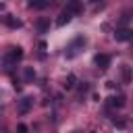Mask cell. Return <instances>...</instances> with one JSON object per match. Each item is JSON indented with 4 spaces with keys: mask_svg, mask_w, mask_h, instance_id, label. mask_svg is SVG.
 Here are the masks:
<instances>
[{
    "mask_svg": "<svg viewBox=\"0 0 133 133\" xmlns=\"http://www.w3.org/2000/svg\"><path fill=\"white\" fill-rule=\"evenodd\" d=\"M83 46H85V37H83V35L75 37V39L69 44V48H66V58H75V56L83 50Z\"/></svg>",
    "mask_w": 133,
    "mask_h": 133,
    "instance_id": "obj_1",
    "label": "cell"
},
{
    "mask_svg": "<svg viewBox=\"0 0 133 133\" xmlns=\"http://www.w3.org/2000/svg\"><path fill=\"white\" fill-rule=\"evenodd\" d=\"M23 58V48L21 46H10L8 48V54H6V62L8 64H15L17 60Z\"/></svg>",
    "mask_w": 133,
    "mask_h": 133,
    "instance_id": "obj_2",
    "label": "cell"
},
{
    "mask_svg": "<svg viewBox=\"0 0 133 133\" xmlns=\"http://www.w3.org/2000/svg\"><path fill=\"white\" fill-rule=\"evenodd\" d=\"M114 39L116 42H129V39H133V31L129 27H121L114 31Z\"/></svg>",
    "mask_w": 133,
    "mask_h": 133,
    "instance_id": "obj_3",
    "label": "cell"
},
{
    "mask_svg": "<svg viewBox=\"0 0 133 133\" xmlns=\"http://www.w3.org/2000/svg\"><path fill=\"white\" fill-rule=\"evenodd\" d=\"M73 17H75V15H73L69 8H62V12H60V15H58V19H56V25H58V27H64Z\"/></svg>",
    "mask_w": 133,
    "mask_h": 133,
    "instance_id": "obj_4",
    "label": "cell"
},
{
    "mask_svg": "<svg viewBox=\"0 0 133 133\" xmlns=\"http://www.w3.org/2000/svg\"><path fill=\"white\" fill-rule=\"evenodd\" d=\"M94 62H96V66H98V69L106 71V69H108V64H110V56H108V54H96Z\"/></svg>",
    "mask_w": 133,
    "mask_h": 133,
    "instance_id": "obj_5",
    "label": "cell"
},
{
    "mask_svg": "<svg viewBox=\"0 0 133 133\" xmlns=\"http://www.w3.org/2000/svg\"><path fill=\"white\" fill-rule=\"evenodd\" d=\"M64 8H69L73 15H79L81 8H83V2H81V0H66V6H64Z\"/></svg>",
    "mask_w": 133,
    "mask_h": 133,
    "instance_id": "obj_6",
    "label": "cell"
},
{
    "mask_svg": "<svg viewBox=\"0 0 133 133\" xmlns=\"http://www.w3.org/2000/svg\"><path fill=\"white\" fill-rule=\"evenodd\" d=\"M108 106H112V108H123V106H125V96H110V98H108Z\"/></svg>",
    "mask_w": 133,
    "mask_h": 133,
    "instance_id": "obj_7",
    "label": "cell"
},
{
    "mask_svg": "<svg viewBox=\"0 0 133 133\" xmlns=\"http://www.w3.org/2000/svg\"><path fill=\"white\" fill-rule=\"evenodd\" d=\"M4 23H6L8 27H12V29H19V27H23V23H21L19 19L10 17V15H6V17H4Z\"/></svg>",
    "mask_w": 133,
    "mask_h": 133,
    "instance_id": "obj_8",
    "label": "cell"
},
{
    "mask_svg": "<svg viewBox=\"0 0 133 133\" xmlns=\"http://www.w3.org/2000/svg\"><path fill=\"white\" fill-rule=\"evenodd\" d=\"M31 104H33V100H31V98H23V100H21V104H19V112H21V114L29 112Z\"/></svg>",
    "mask_w": 133,
    "mask_h": 133,
    "instance_id": "obj_9",
    "label": "cell"
},
{
    "mask_svg": "<svg viewBox=\"0 0 133 133\" xmlns=\"http://www.w3.org/2000/svg\"><path fill=\"white\" fill-rule=\"evenodd\" d=\"M75 83H77V77H75V75H73V73H69V75H66V79H64V83H62V85H64V89H73V87H75Z\"/></svg>",
    "mask_w": 133,
    "mask_h": 133,
    "instance_id": "obj_10",
    "label": "cell"
},
{
    "mask_svg": "<svg viewBox=\"0 0 133 133\" xmlns=\"http://www.w3.org/2000/svg\"><path fill=\"white\" fill-rule=\"evenodd\" d=\"M50 0H29V8H46Z\"/></svg>",
    "mask_w": 133,
    "mask_h": 133,
    "instance_id": "obj_11",
    "label": "cell"
},
{
    "mask_svg": "<svg viewBox=\"0 0 133 133\" xmlns=\"http://www.w3.org/2000/svg\"><path fill=\"white\" fill-rule=\"evenodd\" d=\"M37 29H39V31H46V29H48V19H39V21H37Z\"/></svg>",
    "mask_w": 133,
    "mask_h": 133,
    "instance_id": "obj_12",
    "label": "cell"
},
{
    "mask_svg": "<svg viewBox=\"0 0 133 133\" xmlns=\"http://www.w3.org/2000/svg\"><path fill=\"white\" fill-rule=\"evenodd\" d=\"M33 77H35V71H33V69H25V79H29V81H31Z\"/></svg>",
    "mask_w": 133,
    "mask_h": 133,
    "instance_id": "obj_13",
    "label": "cell"
},
{
    "mask_svg": "<svg viewBox=\"0 0 133 133\" xmlns=\"http://www.w3.org/2000/svg\"><path fill=\"white\" fill-rule=\"evenodd\" d=\"M17 131H19V133H27V125H23V123H21V125L17 127Z\"/></svg>",
    "mask_w": 133,
    "mask_h": 133,
    "instance_id": "obj_14",
    "label": "cell"
},
{
    "mask_svg": "<svg viewBox=\"0 0 133 133\" xmlns=\"http://www.w3.org/2000/svg\"><path fill=\"white\" fill-rule=\"evenodd\" d=\"M114 125H116L118 129H125V121H114Z\"/></svg>",
    "mask_w": 133,
    "mask_h": 133,
    "instance_id": "obj_15",
    "label": "cell"
},
{
    "mask_svg": "<svg viewBox=\"0 0 133 133\" xmlns=\"http://www.w3.org/2000/svg\"><path fill=\"white\" fill-rule=\"evenodd\" d=\"M4 8H6V6H4V2H0V12H2Z\"/></svg>",
    "mask_w": 133,
    "mask_h": 133,
    "instance_id": "obj_16",
    "label": "cell"
}]
</instances>
